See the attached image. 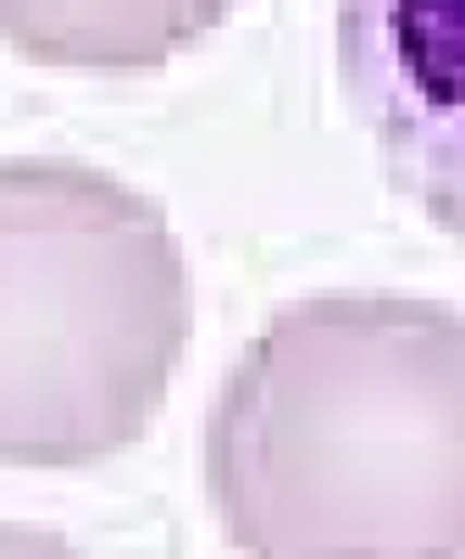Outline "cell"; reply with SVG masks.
Segmentation results:
<instances>
[{
  "label": "cell",
  "instance_id": "cell-1",
  "mask_svg": "<svg viewBox=\"0 0 465 559\" xmlns=\"http://www.w3.org/2000/svg\"><path fill=\"white\" fill-rule=\"evenodd\" d=\"M205 504L261 559H465V316L317 294L245 344L205 411Z\"/></svg>",
  "mask_w": 465,
  "mask_h": 559
},
{
  "label": "cell",
  "instance_id": "cell-2",
  "mask_svg": "<svg viewBox=\"0 0 465 559\" xmlns=\"http://www.w3.org/2000/svg\"><path fill=\"white\" fill-rule=\"evenodd\" d=\"M189 333V261L150 194L67 155L0 167V460L84 471L133 449Z\"/></svg>",
  "mask_w": 465,
  "mask_h": 559
},
{
  "label": "cell",
  "instance_id": "cell-3",
  "mask_svg": "<svg viewBox=\"0 0 465 559\" xmlns=\"http://www.w3.org/2000/svg\"><path fill=\"white\" fill-rule=\"evenodd\" d=\"M333 61L388 189L465 245V0H333Z\"/></svg>",
  "mask_w": 465,
  "mask_h": 559
},
{
  "label": "cell",
  "instance_id": "cell-4",
  "mask_svg": "<svg viewBox=\"0 0 465 559\" xmlns=\"http://www.w3.org/2000/svg\"><path fill=\"white\" fill-rule=\"evenodd\" d=\"M239 0H0L17 56L78 72H150L216 34Z\"/></svg>",
  "mask_w": 465,
  "mask_h": 559
}]
</instances>
